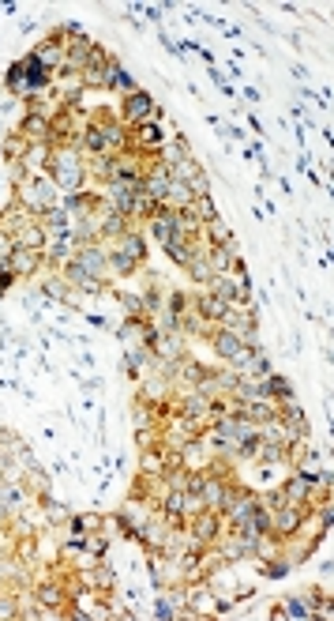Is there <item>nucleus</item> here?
<instances>
[{
	"label": "nucleus",
	"instance_id": "f257e3e1",
	"mask_svg": "<svg viewBox=\"0 0 334 621\" xmlns=\"http://www.w3.org/2000/svg\"><path fill=\"white\" fill-rule=\"evenodd\" d=\"M83 174L87 166L79 162L75 151H53V184L64 192H79L83 189Z\"/></svg>",
	"mask_w": 334,
	"mask_h": 621
},
{
	"label": "nucleus",
	"instance_id": "f03ea898",
	"mask_svg": "<svg viewBox=\"0 0 334 621\" xmlns=\"http://www.w3.org/2000/svg\"><path fill=\"white\" fill-rule=\"evenodd\" d=\"M19 204H23V211H38V215H45L49 207H57V184L45 181V177H31L19 189Z\"/></svg>",
	"mask_w": 334,
	"mask_h": 621
},
{
	"label": "nucleus",
	"instance_id": "7ed1b4c3",
	"mask_svg": "<svg viewBox=\"0 0 334 621\" xmlns=\"http://www.w3.org/2000/svg\"><path fill=\"white\" fill-rule=\"evenodd\" d=\"M188 535L199 538L203 546H215V538L222 535V512H210V508L195 512V520L188 523Z\"/></svg>",
	"mask_w": 334,
	"mask_h": 621
},
{
	"label": "nucleus",
	"instance_id": "20e7f679",
	"mask_svg": "<svg viewBox=\"0 0 334 621\" xmlns=\"http://www.w3.org/2000/svg\"><path fill=\"white\" fill-rule=\"evenodd\" d=\"M109 181H120V184H139L143 181V166L136 155H117L109 158Z\"/></svg>",
	"mask_w": 334,
	"mask_h": 621
},
{
	"label": "nucleus",
	"instance_id": "39448f33",
	"mask_svg": "<svg viewBox=\"0 0 334 621\" xmlns=\"http://www.w3.org/2000/svg\"><path fill=\"white\" fill-rule=\"evenodd\" d=\"M75 263H79V268H83V271H90V275H95V279H102V271L109 268V253H105L102 245H95V241H90V245H79V253H75Z\"/></svg>",
	"mask_w": 334,
	"mask_h": 621
},
{
	"label": "nucleus",
	"instance_id": "423d86ee",
	"mask_svg": "<svg viewBox=\"0 0 334 621\" xmlns=\"http://www.w3.org/2000/svg\"><path fill=\"white\" fill-rule=\"evenodd\" d=\"M136 204H139V192L136 184H120V181H109V207L120 211L124 219L136 215Z\"/></svg>",
	"mask_w": 334,
	"mask_h": 621
},
{
	"label": "nucleus",
	"instance_id": "0eeeda50",
	"mask_svg": "<svg viewBox=\"0 0 334 621\" xmlns=\"http://www.w3.org/2000/svg\"><path fill=\"white\" fill-rule=\"evenodd\" d=\"M124 117L128 121H136V125H146L151 117H158V105L151 95H143V90H131L128 102H124Z\"/></svg>",
	"mask_w": 334,
	"mask_h": 621
},
{
	"label": "nucleus",
	"instance_id": "6e6552de",
	"mask_svg": "<svg viewBox=\"0 0 334 621\" xmlns=\"http://www.w3.org/2000/svg\"><path fill=\"white\" fill-rule=\"evenodd\" d=\"M23 87L31 90V95H38V90L49 87V68L38 61V53H31V57L23 61Z\"/></svg>",
	"mask_w": 334,
	"mask_h": 621
},
{
	"label": "nucleus",
	"instance_id": "1a4fd4ad",
	"mask_svg": "<svg viewBox=\"0 0 334 621\" xmlns=\"http://www.w3.org/2000/svg\"><path fill=\"white\" fill-rule=\"evenodd\" d=\"M195 316L203 324H215V320L222 324L225 316H230V306H225L222 298H215V294H203V298H195Z\"/></svg>",
	"mask_w": 334,
	"mask_h": 621
},
{
	"label": "nucleus",
	"instance_id": "9d476101",
	"mask_svg": "<svg viewBox=\"0 0 334 621\" xmlns=\"http://www.w3.org/2000/svg\"><path fill=\"white\" fill-rule=\"evenodd\" d=\"M301 520H304V508L293 505V501H286V505L274 512V535H297Z\"/></svg>",
	"mask_w": 334,
	"mask_h": 621
},
{
	"label": "nucleus",
	"instance_id": "9b49d317",
	"mask_svg": "<svg viewBox=\"0 0 334 621\" xmlns=\"http://www.w3.org/2000/svg\"><path fill=\"white\" fill-rule=\"evenodd\" d=\"M319 479H316V474L312 471H297V474H293V479H289V486H286V501H293V505H301V501H308L312 497V486H316Z\"/></svg>",
	"mask_w": 334,
	"mask_h": 621
},
{
	"label": "nucleus",
	"instance_id": "f8f14e48",
	"mask_svg": "<svg viewBox=\"0 0 334 621\" xmlns=\"http://www.w3.org/2000/svg\"><path fill=\"white\" fill-rule=\"evenodd\" d=\"M64 279H68V286H79L83 294H102V279H95L90 271H83L79 263H64Z\"/></svg>",
	"mask_w": 334,
	"mask_h": 621
},
{
	"label": "nucleus",
	"instance_id": "ddd939ff",
	"mask_svg": "<svg viewBox=\"0 0 334 621\" xmlns=\"http://www.w3.org/2000/svg\"><path fill=\"white\" fill-rule=\"evenodd\" d=\"M8 268L16 271V275H34L38 268H42V253H38V249H19V245H16V253H11Z\"/></svg>",
	"mask_w": 334,
	"mask_h": 621
},
{
	"label": "nucleus",
	"instance_id": "4468645a",
	"mask_svg": "<svg viewBox=\"0 0 334 621\" xmlns=\"http://www.w3.org/2000/svg\"><path fill=\"white\" fill-rule=\"evenodd\" d=\"M166 253H169V260H173V263H184V268H188V263L199 256V245H195V241H188V237H173V241L166 245Z\"/></svg>",
	"mask_w": 334,
	"mask_h": 621
},
{
	"label": "nucleus",
	"instance_id": "2eb2a0df",
	"mask_svg": "<svg viewBox=\"0 0 334 621\" xmlns=\"http://www.w3.org/2000/svg\"><path fill=\"white\" fill-rule=\"evenodd\" d=\"M23 140L26 143H49V117L42 113H31L23 121Z\"/></svg>",
	"mask_w": 334,
	"mask_h": 621
},
{
	"label": "nucleus",
	"instance_id": "dca6fc26",
	"mask_svg": "<svg viewBox=\"0 0 334 621\" xmlns=\"http://www.w3.org/2000/svg\"><path fill=\"white\" fill-rule=\"evenodd\" d=\"M102 83L109 87V90H124V95H131V90H136V83H131V75H128L124 68H120L117 61H109V64H105V75H102Z\"/></svg>",
	"mask_w": 334,
	"mask_h": 621
},
{
	"label": "nucleus",
	"instance_id": "f3484780",
	"mask_svg": "<svg viewBox=\"0 0 334 621\" xmlns=\"http://www.w3.org/2000/svg\"><path fill=\"white\" fill-rule=\"evenodd\" d=\"M42 226H45V234H49V237H68V234H72V219H68V211L49 207Z\"/></svg>",
	"mask_w": 334,
	"mask_h": 621
},
{
	"label": "nucleus",
	"instance_id": "a211bd4d",
	"mask_svg": "<svg viewBox=\"0 0 334 621\" xmlns=\"http://www.w3.org/2000/svg\"><path fill=\"white\" fill-rule=\"evenodd\" d=\"M139 147H143V151H162V147H166V132H162V125H158V121L139 125Z\"/></svg>",
	"mask_w": 334,
	"mask_h": 621
},
{
	"label": "nucleus",
	"instance_id": "6ab92c4d",
	"mask_svg": "<svg viewBox=\"0 0 334 621\" xmlns=\"http://www.w3.org/2000/svg\"><path fill=\"white\" fill-rule=\"evenodd\" d=\"M195 200L192 196V189H188V181H169V189H166V207H188Z\"/></svg>",
	"mask_w": 334,
	"mask_h": 621
},
{
	"label": "nucleus",
	"instance_id": "aec40b11",
	"mask_svg": "<svg viewBox=\"0 0 334 621\" xmlns=\"http://www.w3.org/2000/svg\"><path fill=\"white\" fill-rule=\"evenodd\" d=\"M98 234H105V237H124L128 234V219L120 215V211H105V219L98 222Z\"/></svg>",
	"mask_w": 334,
	"mask_h": 621
},
{
	"label": "nucleus",
	"instance_id": "412c9836",
	"mask_svg": "<svg viewBox=\"0 0 334 621\" xmlns=\"http://www.w3.org/2000/svg\"><path fill=\"white\" fill-rule=\"evenodd\" d=\"M34 599L42 606H49V610H60V606H64V588L60 584H42L34 591Z\"/></svg>",
	"mask_w": 334,
	"mask_h": 621
},
{
	"label": "nucleus",
	"instance_id": "4be33fe9",
	"mask_svg": "<svg viewBox=\"0 0 334 621\" xmlns=\"http://www.w3.org/2000/svg\"><path fill=\"white\" fill-rule=\"evenodd\" d=\"M188 211H192V215H195L199 222H203V226H207V222H215V219H218V211H215V204H210V196H195V200L188 204Z\"/></svg>",
	"mask_w": 334,
	"mask_h": 621
},
{
	"label": "nucleus",
	"instance_id": "5701e85b",
	"mask_svg": "<svg viewBox=\"0 0 334 621\" xmlns=\"http://www.w3.org/2000/svg\"><path fill=\"white\" fill-rule=\"evenodd\" d=\"M83 151H87V155H102V151H105L102 125H87V128H83Z\"/></svg>",
	"mask_w": 334,
	"mask_h": 621
},
{
	"label": "nucleus",
	"instance_id": "b1692460",
	"mask_svg": "<svg viewBox=\"0 0 334 621\" xmlns=\"http://www.w3.org/2000/svg\"><path fill=\"white\" fill-rule=\"evenodd\" d=\"M42 294L45 298H57V301H72V286L60 279V275H53V279L42 283Z\"/></svg>",
	"mask_w": 334,
	"mask_h": 621
},
{
	"label": "nucleus",
	"instance_id": "393cba45",
	"mask_svg": "<svg viewBox=\"0 0 334 621\" xmlns=\"http://www.w3.org/2000/svg\"><path fill=\"white\" fill-rule=\"evenodd\" d=\"M136 263H139V260H136V256H128V253H124V249H120V245H117L113 253H109V268H113L117 275H128V271H136Z\"/></svg>",
	"mask_w": 334,
	"mask_h": 621
},
{
	"label": "nucleus",
	"instance_id": "a878e982",
	"mask_svg": "<svg viewBox=\"0 0 334 621\" xmlns=\"http://www.w3.org/2000/svg\"><path fill=\"white\" fill-rule=\"evenodd\" d=\"M45 158H53V147H49V143H31V151H26V169L45 166Z\"/></svg>",
	"mask_w": 334,
	"mask_h": 621
},
{
	"label": "nucleus",
	"instance_id": "bb28decb",
	"mask_svg": "<svg viewBox=\"0 0 334 621\" xmlns=\"http://www.w3.org/2000/svg\"><path fill=\"white\" fill-rule=\"evenodd\" d=\"M120 249H124L128 256H136V260H143V256H146V241H143L139 234H131V230H128L124 237H120Z\"/></svg>",
	"mask_w": 334,
	"mask_h": 621
},
{
	"label": "nucleus",
	"instance_id": "cd10ccee",
	"mask_svg": "<svg viewBox=\"0 0 334 621\" xmlns=\"http://www.w3.org/2000/svg\"><path fill=\"white\" fill-rule=\"evenodd\" d=\"M38 501H42V508L49 512V523H60V520H68V508H64V505H57V501H53L45 490H42V497H38Z\"/></svg>",
	"mask_w": 334,
	"mask_h": 621
},
{
	"label": "nucleus",
	"instance_id": "c85d7f7f",
	"mask_svg": "<svg viewBox=\"0 0 334 621\" xmlns=\"http://www.w3.org/2000/svg\"><path fill=\"white\" fill-rule=\"evenodd\" d=\"M282 617H312V602L308 599H289L282 606Z\"/></svg>",
	"mask_w": 334,
	"mask_h": 621
},
{
	"label": "nucleus",
	"instance_id": "c756f323",
	"mask_svg": "<svg viewBox=\"0 0 334 621\" xmlns=\"http://www.w3.org/2000/svg\"><path fill=\"white\" fill-rule=\"evenodd\" d=\"M188 271H192V279L195 283H210V268H207V260H203V253H199L192 263H188Z\"/></svg>",
	"mask_w": 334,
	"mask_h": 621
},
{
	"label": "nucleus",
	"instance_id": "7c9ffc66",
	"mask_svg": "<svg viewBox=\"0 0 334 621\" xmlns=\"http://www.w3.org/2000/svg\"><path fill=\"white\" fill-rule=\"evenodd\" d=\"M259 505H263V508H271V512H278V508L286 505V494H282V490H271V494H263V497H259Z\"/></svg>",
	"mask_w": 334,
	"mask_h": 621
},
{
	"label": "nucleus",
	"instance_id": "2f4dec72",
	"mask_svg": "<svg viewBox=\"0 0 334 621\" xmlns=\"http://www.w3.org/2000/svg\"><path fill=\"white\" fill-rule=\"evenodd\" d=\"M11 253H16V237H8V234H0V263H8Z\"/></svg>",
	"mask_w": 334,
	"mask_h": 621
},
{
	"label": "nucleus",
	"instance_id": "473e14b6",
	"mask_svg": "<svg viewBox=\"0 0 334 621\" xmlns=\"http://www.w3.org/2000/svg\"><path fill=\"white\" fill-rule=\"evenodd\" d=\"M98 523H102L98 516H75V520H72V531H95Z\"/></svg>",
	"mask_w": 334,
	"mask_h": 621
},
{
	"label": "nucleus",
	"instance_id": "72a5a7b5",
	"mask_svg": "<svg viewBox=\"0 0 334 621\" xmlns=\"http://www.w3.org/2000/svg\"><path fill=\"white\" fill-rule=\"evenodd\" d=\"M8 87L23 90V64H11V68H8Z\"/></svg>",
	"mask_w": 334,
	"mask_h": 621
},
{
	"label": "nucleus",
	"instance_id": "f704fd0d",
	"mask_svg": "<svg viewBox=\"0 0 334 621\" xmlns=\"http://www.w3.org/2000/svg\"><path fill=\"white\" fill-rule=\"evenodd\" d=\"M0 617H19L16 599H0Z\"/></svg>",
	"mask_w": 334,
	"mask_h": 621
},
{
	"label": "nucleus",
	"instance_id": "c9c22d12",
	"mask_svg": "<svg viewBox=\"0 0 334 621\" xmlns=\"http://www.w3.org/2000/svg\"><path fill=\"white\" fill-rule=\"evenodd\" d=\"M154 617H177V614H173V602H158L154 606Z\"/></svg>",
	"mask_w": 334,
	"mask_h": 621
},
{
	"label": "nucleus",
	"instance_id": "e433bc0d",
	"mask_svg": "<svg viewBox=\"0 0 334 621\" xmlns=\"http://www.w3.org/2000/svg\"><path fill=\"white\" fill-rule=\"evenodd\" d=\"M286 569H289L286 561H278V565H266V576H286Z\"/></svg>",
	"mask_w": 334,
	"mask_h": 621
}]
</instances>
